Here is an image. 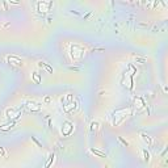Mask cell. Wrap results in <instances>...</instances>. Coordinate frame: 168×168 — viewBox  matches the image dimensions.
<instances>
[{
	"label": "cell",
	"mask_w": 168,
	"mask_h": 168,
	"mask_svg": "<svg viewBox=\"0 0 168 168\" xmlns=\"http://www.w3.org/2000/svg\"><path fill=\"white\" fill-rule=\"evenodd\" d=\"M142 138H143V140H144V142H146V143L148 144V146H150V144H151V138H150V137H147V135L142 134Z\"/></svg>",
	"instance_id": "obj_10"
},
{
	"label": "cell",
	"mask_w": 168,
	"mask_h": 168,
	"mask_svg": "<svg viewBox=\"0 0 168 168\" xmlns=\"http://www.w3.org/2000/svg\"><path fill=\"white\" fill-rule=\"evenodd\" d=\"M143 155H144V160H146V162H148V160H150V154H148L146 150H143Z\"/></svg>",
	"instance_id": "obj_13"
},
{
	"label": "cell",
	"mask_w": 168,
	"mask_h": 168,
	"mask_svg": "<svg viewBox=\"0 0 168 168\" xmlns=\"http://www.w3.org/2000/svg\"><path fill=\"white\" fill-rule=\"evenodd\" d=\"M97 129H98V122L93 121L92 124H91V130H97Z\"/></svg>",
	"instance_id": "obj_11"
},
{
	"label": "cell",
	"mask_w": 168,
	"mask_h": 168,
	"mask_svg": "<svg viewBox=\"0 0 168 168\" xmlns=\"http://www.w3.org/2000/svg\"><path fill=\"white\" fill-rule=\"evenodd\" d=\"M51 5H53V1H38L37 3V7H38L40 12H47Z\"/></svg>",
	"instance_id": "obj_2"
},
{
	"label": "cell",
	"mask_w": 168,
	"mask_h": 168,
	"mask_svg": "<svg viewBox=\"0 0 168 168\" xmlns=\"http://www.w3.org/2000/svg\"><path fill=\"white\" fill-rule=\"evenodd\" d=\"M91 152H93L95 155H98V156H101V158H106V155H105V154H102V152L97 151V150H95V148H91Z\"/></svg>",
	"instance_id": "obj_9"
},
{
	"label": "cell",
	"mask_w": 168,
	"mask_h": 168,
	"mask_svg": "<svg viewBox=\"0 0 168 168\" xmlns=\"http://www.w3.org/2000/svg\"><path fill=\"white\" fill-rule=\"evenodd\" d=\"M53 160H54V155H51V156H50V159L47 160V163H46V166H45V168H50L51 163H53Z\"/></svg>",
	"instance_id": "obj_12"
},
{
	"label": "cell",
	"mask_w": 168,
	"mask_h": 168,
	"mask_svg": "<svg viewBox=\"0 0 168 168\" xmlns=\"http://www.w3.org/2000/svg\"><path fill=\"white\" fill-rule=\"evenodd\" d=\"M5 114H7V117H8V118H11L12 121H14V120H17V118L21 116V112H20V110H17V109H7Z\"/></svg>",
	"instance_id": "obj_3"
},
{
	"label": "cell",
	"mask_w": 168,
	"mask_h": 168,
	"mask_svg": "<svg viewBox=\"0 0 168 168\" xmlns=\"http://www.w3.org/2000/svg\"><path fill=\"white\" fill-rule=\"evenodd\" d=\"M0 154H1L3 156H4V155H5V152H4V150H3V148H0Z\"/></svg>",
	"instance_id": "obj_15"
},
{
	"label": "cell",
	"mask_w": 168,
	"mask_h": 168,
	"mask_svg": "<svg viewBox=\"0 0 168 168\" xmlns=\"http://www.w3.org/2000/svg\"><path fill=\"white\" fill-rule=\"evenodd\" d=\"M7 60H8L11 64H14V66H21V64H22V60L18 58V56H14V55L7 56Z\"/></svg>",
	"instance_id": "obj_4"
},
{
	"label": "cell",
	"mask_w": 168,
	"mask_h": 168,
	"mask_svg": "<svg viewBox=\"0 0 168 168\" xmlns=\"http://www.w3.org/2000/svg\"><path fill=\"white\" fill-rule=\"evenodd\" d=\"M83 54H84V50H83V47L79 46V45H72V46H71V56H72V59L82 58Z\"/></svg>",
	"instance_id": "obj_1"
},
{
	"label": "cell",
	"mask_w": 168,
	"mask_h": 168,
	"mask_svg": "<svg viewBox=\"0 0 168 168\" xmlns=\"http://www.w3.org/2000/svg\"><path fill=\"white\" fill-rule=\"evenodd\" d=\"M33 80L34 82H36V84H40L41 83V78H40V74H38V72H33Z\"/></svg>",
	"instance_id": "obj_8"
},
{
	"label": "cell",
	"mask_w": 168,
	"mask_h": 168,
	"mask_svg": "<svg viewBox=\"0 0 168 168\" xmlns=\"http://www.w3.org/2000/svg\"><path fill=\"white\" fill-rule=\"evenodd\" d=\"M13 126H14V121H12L11 124H7V125L0 126V130H1V131H7V130H9L11 127H13Z\"/></svg>",
	"instance_id": "obj_6"
},
{
	"label": "cell",
	"mask_w": 168,
	"mask_h": 168,
	"mask_svg": "<svg viewBox=\"0 0 168 168\" xmlns=\"http://www.w3.org/2000/svg\"><path fill=\"white\" fill-rule=\"evenodd\" d=\"M135 105L138 106V108H143V105H144V101H143L140 97H137V98H135Z\"/></svg>",
	"instance_id": "obj_7"
},
{
	"label": "cell",
	"mask_w": 168,
	"mask_h": 168,
	"mask_svg": "<svg viewBox=\"0 0 168 168\" xmlns=\"http://www.w3.org/2000/svg\"><path fill=\"white\" fill-rule=\"evenodd\" d=\"M118 139H120V140H121V142H122V143H124V144H125V146H129V143H127V142H126V140H124V139H122V138H118Z\"/></svg>",
	"instance_id": "obj_14"
},
{
	"label": "cell",
	"mask_w": 168,
	"mask_h": 168,
	"mask_svg": "<svg viewBox=\"0 0 168 168\" xmlns=\"http://www.w3.org/2000/svg\"><path fill=\"white\" fill-rule=\"evenodd\" d=\"M71 131H72V124H71V122H68V121H66L63 124L62 133H63L64 135H68V134H71Z\"/></svg>",
	"instance_id": "obj_5"
}]
</instances>
